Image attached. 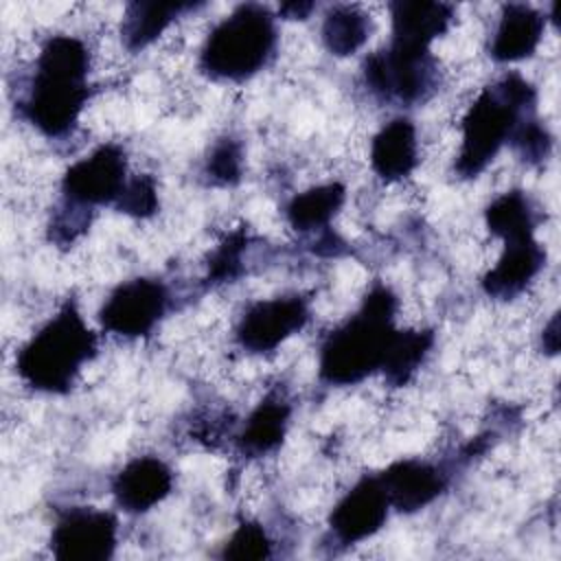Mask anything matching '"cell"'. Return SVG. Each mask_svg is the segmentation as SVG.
Here are the masks:
<instances>
[{
    "instance_id": "277c9868",
    "label": "cell",
    "mask_w": 561,
    "mask_h": 561,
    "mask_svg": "<svg viewBox=\"0 0 561 561\" xmlns=\"http://www.w3.org/2000/svg\"><path fill=\"white\" fill-rule=\"evenodd\" d=\"M96 351V333L85 324L75 300H66L18 351L15 370L37 392L66 394Z\"/></svg>"
},
{
    "instance_id": "7402d4cb",
    "label": "cell",
    "mask_w": 561,
    "mask_h": 561,
    "mask_svg": "<svg viewBox=\"0 0 561 561\" xmlns=\"http://www.w3.org/2000/svg\"><path fill=\"white\" fill-rule=\"evenodd\" d=\"M484 221L489 232L500 237L502 241L535 237V228H537L535 208L528 195L517 188L497 195L484 208Z\"/></svg>"
},
{
    "instance_id": "cb8c5ba5",
    "label": "cell",
    "mask_w": 561,
    "mask_h": 561,
    "mask_svg": "<svg viewBox=\"0 0 561 561\" xmlns=\"http://www.w3.org/2000/svg\"><path fill=\"white\" fill-rule=\"evenodd\" d=\"M508 142L515 153L528 164L546 162L552 151V136L535 114H528L517 123Z\"/></svg>"
},
{
    "instance_id": "ba28073f",
    "label": "cell",
    "mask_w": 561,
    "mask_h": 561,
    "mask_svg": "<svg viewBox=\"0 0 561 561\" xmlns=\"http://www.w3.org/2000/svg\"><path fill=\"white\" fill-rule=\"evenodd\" d=\"M116 517L92 506H72L59 513L50 550L61 561H107L116 550Z\"/></svg>"
},
{
    "instance_id": "5bb4252c",
    "label": "cell",
    "mask_w": 561,
    "mask_h": 561,
    "mask_svg": "<svg viewBox=\"0 0 561 561\" xmlns=\"http://www.w3.org/2000/svg\"><path fill=\"white\" fill-rule=\"evenodd\" d=\"M546 263V250L535 237L504 241L502 256L484 274L482 289L495 300L517 298Z\"/></svg>"
},
{
    "instance_id": "30bf717a",
    "label": "cell",
    "mask_w": 561,
    "mask_h": 561,
    "mask_svg": "<svg viewBox=\"0 0 561 561\" xmlns=\"http://www.w3.org/2000/svg\"><path fill=\"white\" fill-rule=\"evenodd\" d=\"M309 320L307 298L278 296L250 305L237 324V342L248 353H272Z\"/></svg>"
},
{
    "instance_id": "3957f363",
    "label": "cell",
    "mask_w": 561,
    "mask_h": 561,
    "mask_svg": "<svg viewBox=\"0 0 561 561\" xmlns=\"http://www.w3.org/2000/svg\"><path fill=\"white\" fill-rule=\"evenodd\" d=\"M537 90L517 72L486 85L462 116L460 149L454 171L462 180L478 178L511 140L517 123L535 114Z\"/></svg>"
},
{
    "instance_id": "4fadbf2b",
    "label": "cell",
    "mask_w": 561,
    "mask_h": 561,
    "mask_svg": "<svg viewBox=\"0 0 561 561\" xmlns=\"http://www.w3.org/2000/svg\"><path fill=\"white\" fill-rule=\"evenodd\" d=\"M173 489V471L156 456H138L129 460L112 480L116 504L131 515H140L158 506Z\"/></svg>"
},
{
    "instance_id": "e0dca14e",
    "label": "cell",
    "mask_w": 561,
    "mask_h": 561,
    "mask_svg": "<svg viewBox=\"0 0 561 561\" xmlns=\"http://www.w3.org/2000/svg\"><path fill=\"white\" fill-rule=\"evenodd\" d=\"M291 405L283 392H270L250 412L241 434L237 436L239 451L243 456H267L276 451L287 434Z\"/></svg>"
},
{
    "instance_id": "4316f807",
    "label": "cell",
    "mask_w": 561,
    "mask_h": 561,
    "mask_svg": "<svg viewBox=\"0 0 561 561\" xmlns=\"http://www.w3.org/2000/svg\"><path fill=\"white\" fill-rule=\"evenodd\" d=\"M118 213L136 219L151 217L158 210V186L151 175H136L127 180L118 202L114 204Z\"/></svg>"
},
{
    "instance_id": "8fae6325",
    "label": "cell",
    "mask_w": 561,
    "mask_h": 561,
    "mask_svg": "<svg viewBox=\"0 0 561 561\" xmlns=\"http://www.w3.org/2000/svg\"><path fill=\"white\" fill-rule=\"evenodd\" d=\"M390 513V502L377 476L357 480L329 515V533L340 546L359 543L381 530Z\"/></svg>"
},
{
    "instance_id": "7a4b0ae2",
    "label": "cell",
    "mask_w": 561,
    "mask_h": 561,
    "mask_svg": "<svg viewBox=\"0 0 561 561\" xmlns=\"http://www.w3.org/2000/svg\"><path fill=\"white\" fill-rule=\"evenodd\" d=\"M397 305L392 289L375 283L359 309L324 337L318 357L320 379L331 386H355L381 370L399 331Z\"/></svg>"
},
{
    "instance_id": "5b68a950",
    "label": "cell",
    "mask_w": 561,
    "mask_h": 561,
    "mask_svg": "<svg viewBox=\"0 0 561 561\" xmlns=\"http://www.w3.org/2000/svg\"><path fill=\"white\" fill-rule=\"evenodd\" d=\"M276 39V15L267 7L239 4L208 33L199 70L215 81H245L267 66Z\"/></svg>"
},
{
    "instance_id": "2e32d148",
    "label": "cell",
    "mask_w": 561,
    "mask_h": 561,
    "mask_svg": "<svg viewBox=\"0 0 561 561\" xmlns=\"http://www.w3.org/2000/svg\"><path fill=\"white\" fill-rule=\"evenodd\" d=\"M419 164L416 127L410 118H392L370 142V167L383 182L408 178Z\"/></svg>"
},
{
    "instance_id": "f546056e",
    "label": "cell",
    "mask_w": 561,
    "mask_h": 561,
    "mask_svg": "<svg viewBox=\"0 0 561 561\" xmlns=\"http://www.w3.org/2000/svg\"><path fill=\"white\" fill-rule=\"evenodd\" d=\"M541 340H543V351L548 355H557V351H559V316L557 313L546 324Z\"/></svg>"
},
{
    "instance_id": "52a82bcc",
    "label": "cell",
    "mask_w": 561,
    "mask_h": 561,
    "mask_svg": "<svg viewBox=\"0 0 561 561\" xmlns=\"http://www.w3.org/2000/svg\"><path fill=\"white\" fill-rule=\"evenodd\" d=\"M127 184V156L123 147L107 142L70 164L61 178L64 202L90 210L116 204Z\"/></svg>"
},
{
    "instance_id": "ffe728a7",
    "label": "cell",
    "mask_w": 561,
    "mask_h": 561,
    "mask_svg": "<svg viewBox=\"0 0 561 561\" xmlns=\"http://www.w3.org/2000/svg\"><path fill=\"white\" fill-rule=\"evenodd\" d=\"M346 199V188L340 182L320 184L294 195L285 208L287 221L298 232H313L329 228Z\"/></svg>"
},
{
    "instance_id": "9a60e30c",
    "label": "cell",
    "mask_w": 561,
    "mask_h": 561,
    "mask_svg": "<svg viewBox=\"0 0 561 561\" xmlns=\"http://www.w3.org/2000/svg\"><path fill=\"white\" fill-rule=\"evenodd\" d=\"M546 28V15L530 4L511 2L502 7L500 22L489 44V55L500 64H513L528 59Z\"/></svg>"
},
{
    "instance_id": "9c48e42d",
    "label": "cell",
    "mask_w": 561,
    "mask_h": 561,
    "mask_svg": "<svg viewBox=\"0 0 561 561\" xmlns=\"http://www.w3.org/2000/svg\"><path fill=\"white\" fill-rule=\"evenodd\" d=\"M169 307V291L156 278H131L121 283L99 309L105 331L123 337H142L153 331Z\"/></svg>"
},
{
    "instance_id": "603a6c76",
    "label": "cell",
    "mask_w": 561,
    "mask_h": 561,
    "mask_svg": "<svg viewBox=\"0 0 561 561\" xmlns=\"http://www.w3.org/2000/svg\"><path fill=\"white\" fill-rule=\"evenodd\" d=\"M432 346H434V333L427 329L397 331L381 368L386 381L394 388L405 386L414 377V373L421 368Z\"/></svg>"
},
{
    "instance_id": "6da1fadb",
    "label": "cell",
    "mask_w": 561,
    "mask_h": 561,
    "mask_svg": "<svg viewBox=\"0 0 561 561\" xmlns=\"http://www.w3.org/2000/svg\"><path fill=\"white\" fill-rule=\"evenodd\" d=\"M90 50L75 35H50L35 59V70L24 99L22 116L44 136H68L88 103Z\"/></svg>"
},
{
    "instance_id": "83f0119b",
    "label": "cell",
    "mask_w": 561,
    "mask_h": 561,
    "mask_svg": "<svg viewBox=\"0 0 561 561\" xmlns=\"http://www.w3.org/2000/svg\"><path fill=\"white\" fill-rule=\"evenodd\" d=\"M245 241H248L245 232L237 230L219 243V248L213 252L208 261V274H206L208 283H228L241 274L243 270L241 256L245 250Z\"/></svg>"
},
{
    "instance_id": "44dd1931",
    "label": "cell",
    "mask_w": 561,
    "mask_h": 561,
    "mask_svg": "<svg viewBox=\"0 0 561 561\" xmlns=\"http://www.w3.org/2000/svg\"><path fill=\"white\" fill-rule=\"evenodd\" d=\"M370 28V15L357 4H335L324 15L322 42L331 55L348 57L366 44Z\"/></svg>"
},
{
    "instance_id": "d4e9b609",
    "label": "cell",
    "mask_w": 561,
    "mask_h": 561,
    "mask_svg": "<svg viewBox=\"0 0 561 561\" xmlns=\"http://www.w3.org/2000/svg\"><path fill=\"white\" fill-rule=\"evenodd\" d=\"M221 557L237 561L267 559L272 557V539L259 522L243 519L226 541Z\"/></svg>"
},
{
    "instance_id": "d6986e66",
    "label": "cell",
    "mask_w": 561,
    "mask_h": 561,
    "mask_svg": "<svg viewBox=\"0 0 561 561\" xmlns=\"http://www.w3.org/2000/svg\"><path fill=\"white\" fill-rule=\"evenodd\" d=\"M193 2H129L121 24L123 44L129 50H142L182 13L193 11Z\"/></svg>"
},
{
    "instance_id": "484cf974",
    "label": "cell",
    "mask_w": 561,
    "mask_h": 561,
    "mask_svg": "<svg viewBox=\"0 0 561 561\" xmlns=\"http://www.w3.org/2000/svg\"><path fill=\"white\" fill-rule=\"evenodd\" d=\"M243 153L234 138H221L208 153L204 173L215 186H234L241 180Z\"/></svg>"
},
{
    "instance_id": "ac0fdd59",
    "label": "cell",
    "mask_w": 561,
    "mask_h": 561,
    "mask_svg": "<svg viewBox=\"0 0 561 561\" xmlns=\"http://www.w3.org/2000/svg\"><path fill=\"white\" fill-rule=\"evenodd\" d=\"M454 20V7L445 2L397 0L390 4L392 39L414 46H427L440 37Z\"/></svg>"
},
{
    "instance_id": "7c38bea8",
    "label": "cell",
    "mask_w": 561,
    "mask_h": 561,
    "mask_svg": "<svg viewBox=\"0 0 561 561\" xmlns=\"http://www.w3.org/2000/svg\"><path fill=\"white\" fill-rule=\"evenodd\" d=\"M377 478L390 508L399 513H416L430 506L447 486V476L436 465L419 458L397 460Z\"/></svg>"
},
{
    "instance_id": "f1b7e54d",
    "label": "cell",
    "mask_w": 561,
    "mask_h": 561,
    "mask_svg": "<svg viewBox=\"0 0 561 561\" xmlns=\"http://www.w3.org/2000/svg\"><path fill=\"white\" fill-rule=\"evenodd\" d=\"M316 9L313 2H285L278 7V15L287 20H305Z\"/></svg>"
},
{
    "instance_id": "8992f818",
    "label": "cell",
    "mask_w": 561,
    "mask_h": 561,
    "mask_svg": "<svg viewBox=\"0 0 561 561\" xmlns=\"http://www.w3.org/2000/svg\"><path fill=\"white\" fill-rule=\"evenodd\" d=\"M366 88L386 103L416 105L436 88V61L427 46L390 39V44L364 59Z\"/></svg>"
}]
</instances>
